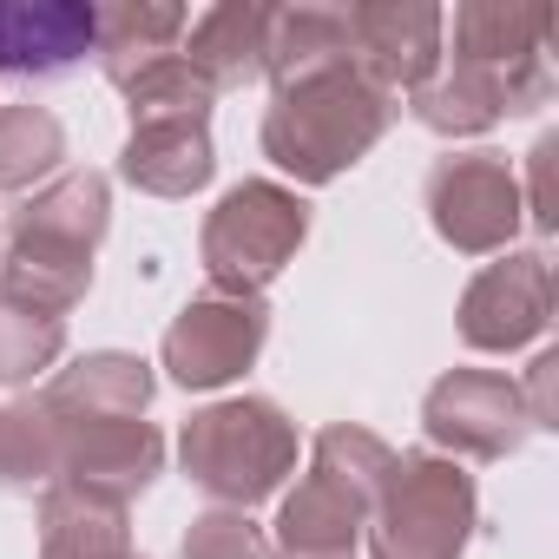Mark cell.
I'll return each instance as SVG.
<instances>
[{
	"label": "cell",
	"instance_id": "obj_26",
	"mask_svg": "<svg viewBox=\"0 0 559 559\" xmlns=\"http://www.w3.org/2000/svg\"><path fill=\"white\" fill-rule=\"evenodd\" d=\"M178 559H276V552H270V533H263L250 513H237V507H204V513L185 526Z\"/></svg>",
	"mask_w": 559,
	"mask_h": 559
},
{
	"label": "cell",
	"instance_id": "obj_17",
	"mask_svg": "<svg viewBox=\"0 0 559 559\" xmlns=\"http://www.w3.org/2000/svg\"><path fill=\"white\" fill-rule=\"evenodd\" d=\"M408 112H415V126H428L435 139H480V132H493L500 119H520L526 106L513 99V86H507L500 73L441 53L435 80L408 93Z\"/></svg>",
	"mask_w": 559,
	"mask_h": 559
},
{
	"label": "cell",
	"instance_id": "obj_6",
	"mask_svg": "<svg viewBox=\"0 0 559 559\" xmlns=\"http://www.w3.org/2000/svg\"><path fill=\"white\" fill-rule=\"evenodd\" d=\"M480 526L474 474L435 448L395 454L376 507H369V559H461Z\"/></svg>",
	"mask_w": 559,
	"mask_h": 559
},
{
	"label": "cell",
	"instance_id": "obj_21",
	"mask_svg": "<svg viewBox=\"0 0 559 559\" xmlns=\"http://www.w3.org/2000/svg\"><path fill=\"white\" fill-rule=\"evenodd\" d=\"M349 8L330 0H297V8H270V34H263V80L284 86L310 67L349 60Z\"/></svg>",
	"mask_w": 559,
	"mask_h": 559
},
{
	"label": "cell",
	"instance_id": "obj_7",
	"mask_svg": "<svg viewBox=\"0 0 559 559\" xmlns=\"http://www.w3.org/2000/svg\"><path fill=\"white\" fill-rule=\"evenodd\" d=\"M421 204H428L435 237L454 257H500V250H513V230L526 224L520 171L507 165V152H487V145L435 158L428 185H421Z\"/></svg>",
	"mask_w": 559,
	"mask_h": 559
},
{
	"label": "cell",
	"instance_id": "obj_14",
	"mask_svg": "<svg viewBox=\"0 0 559 559\" xmlns=\"http://www.w3.org/2000/svg\"><path fill=\"white\" fill-rule=\"evenodd\" d=\"M152 389H158L152 362H139L126 349H93L47 376L40 408L53 415L60 435H80V428H106V421H145Z\"/></svg>",
	"mask_w": 559,
	"mask_h": 559
},
{
	"label": "cell",
	"instance_id": "obj_23",
	"mask_svg": "<svg viewBox=\"0 0 559 559\" xmlns=\"http://www.w3.org/2000/svg\"><path fill=\"white\" fill-rule=\"evenodd\" d=\"M60 474V428L40 395L0 402V493H47Z\"/></svg>",
	"mask_w": 559,
	"mask_h": 559
},
{
	"label": "cell",
	"instance_id": "obj_9",
	"mask_svg": "<svg viewBox=\"0 0 559 559\" xmlns=\"http://www.w3.org/2000/svg\"><path fill=\"white\" fill-rule=\"evenodd\" d=\"M263 343H270V304H263V297L204 290V297H191V304L171 317V330H165V343H158V369H165L178 389L204 395V389L237 382V376L263 356Z\"/></svg>",
	"mask_w": 559,
	"mask_h": 559
},
{
	"label": "cell",
	"instance_id": "obj_11",
	"mask_svg": "<svg viewBox=\"0 0 559 559\" xmlns=\"http://www.w3.org/2000/svg\"><path fill=\"white\" fill-rule=\"evenodd\" d=\"M461 343L474 356H513L533 349L552 330V263L546 250H500L493 263H480L461 290Z\"/></svg>",
	"mask_w": 559,
	"mask_h": 559
},
{
	"label": "cell",
	"instance_id": "obj_12",
	"mask_svg": "<svg viewBox=\"0 0 559 559\" xmlns=\"http://www.w3.org/2000/svg\"><path fill=\"white\" fill-rule=\"evenodd\" d=\"M349 47L362 73L402 99L435 80L448 47V14L428 8V0H349Z\"/></svg>",
	"mask_w": 559,
	"mask_h": 559
},
{
	"label": "cell",
	"instance_id": "obj_13",
	"mask_svg": "<svg viewBox=\"0 0 559 559\" xmlns=\"http://www.w3.org/2000/svg\"><path fill=\"white\" fill-rule=\"evenodd\" d=\"M93 21L86 0H0V80L47 86L93 60Z\"/></svg>",
	"mask_w": 559,
	"mask_h": 559
},
{
	"label": "cell",
	"instance_id": "obj_4",
	"mask_svg": "<svg viewBox=\"0 0 559 559\" xmlns=\"http://www.w3.org/2000/svg\"><path fill=\"white\" fill-rule=\"evenodd\" d=\"M297 421L276 408L270 395H230V402H211L185 421L178 435V461H185V480L204 487L217 507H237L250 513L257 500H270L297 474Z\"/></svg>",
	"mask_w": 559,
	"mask_h": 559
},
{
	"label": "cell",
	"instance_id": "obj_22",
	"mask_svg": "<svg viewBox=\"0 0 559 559\" xmlns=\"http://www.w3.org/2000/svg\"><path fill=\"white\" fill-rule=\"evenodd\" d=\"M60 171H67V126L34 99L0 106V198L40 191Z\"/></svg>",
	"mask_w": 559,
	"mask_h": 559
},
{
	"label": "cell",
	"instance_id": "obj_28",
	"mask_svg": "<svg viewBox=\"0 0 559 559\" xmlns=\"http://www.w3.org/2000/svg\"><path fill=\"white\" fill-rule=\"evenodd\" d=\"M552 376H559V349H539V356H533V376L520 382V402H526V421H533V435H539V428H559Z\"/></svg>",
	"mask_w": 559,
	"mask_h": 559
},
{
	"label": "cell",
	"instance_id": "obj_16",
	"mask_svg": "<svg viewBox=\"0 0 559 559\" xmlns=\"http://www.w3.org/2000/svg\"><path fill=\"white\" fill-rule=\"evenodd\" d=\"M217 171V152H211V119L198 112H145L132 119L126 132V152H119V178L145 198H191L204 191Z\"/></svg>",
	"mask_w": 559,
	"mask_h": 559
},
{
	"label": "cell",
	"instance_id": "obj_18",
	"mask_svg": "<svg viewBox=\"0 0 559 559\" xmlns=\"http://www.w3.org/2000/svg\"><path fill=\"white\" fill-rule=\"evenodd\" d=\"M185 27H191V14L171 8V0H119V8H99V21H93V60L126 93L139 73H152L158 60H171L185 47Z\"/></svg>",
	"mask_w": 559,
	"mask_h": 559
},
{
	"label": "cell",
	"instance_id": "obj_20",
	"mask_svg": "<svg viewBox=\"0 0 559 559\" xmlns=\"http://www.w3.org/2000/svg\"><path fill=\"white\" fill-rule=\"evenodd\" d=\"M132 507L93 500L80 487L40 493V559H132Z\"/></svg>",
	"mask_w": 559,
	"mask_h": 559
},
{
	"label": "cell",
	"instance_id": "obj_2",
	"mask_svg": "<svg viewBox=\"0 0 559 559\" xmlns=\"http://www.w3.org/2000/svg\"><path fill=\"white\" fill-rule=\"evenodd\" d=\"M112 230V178L93 165H67L47 178L14 217L0 243V297L60 317L93 290V250Z\"/></svg>",
	"mask_w": 559,
	"mask_h": 559
},
{
	"label": "cell",
	"instance_id": "obj_24",
	"mask_svg": "<svg viewBox=\"0 0 559 559\" xmlns=\"http://www.w3.org/2000/svg\"><path fill=\"white\" fill-rule=\"evenodd\" d=\"M67 356V323L0 297V389H27Z\"/></svg>",
	"mask_w": 559,
	"mask_h": 559
},
{
	"label": "cell",
	"instance_id": "obj_29",
	"mask_svg": "<svg viewBox=\"0 0 559 559\" xmlns=\"http://www.w3.org/2000/svg\"><path fill=\"white\" fill-rule=\"evenodd\" d=\"M132 559H145V552H132Z\"/></svg>",
	"mask_w": 559,
	"mask_h": 559
},
{
	"label": "cell",
	"instance_id": "obj_8",
	"mask_svg": "<svg viewBox=\"0 0 559 559\" xmlns=\"http://www.w3.org/2000/svg\"><path fill=\"white\" fill-rule=\"evenodd\" d=\"M552 27H559V14L539 8V0H461L448 21L454 47H441V53L500 73L513 86V99L526 112H539L552 99Z\"/></svg>",
	"mask_w": 559,
	"mask_h": 559
},
{
	"label": "cell",
	"instance_id": "obj_25",
	"mask_svg": "<svg viewBox=\"0 0 559 559\" xmlns=\"http://www.w3.org/2000/svg\"><path fill=\"white\" fill-rule=\"evenodd\" d=\"M211 106H217V86H211L185 53L158 60L152 73H139V80L126 86V112H132V119H145V112H198V119H211Z\"/></svg>",
	"mask_w": 559,
	"mask_h": 559
},
{
	"label": "cell",
	"instance_id": "obj_19",
	"mask_svg": "<svg viewBox=\"0 0 559 559\" xmlns=\"http://www.w3.org/2000/svg\"><path fill=\"white\" fill-rule=\"evenodd\" d=\"M263 34H270V8H257V0H224V8H211L185 27L178 53L217 93H237V86L263 80Z\"/></svg>",
	"mask_w": 559,
	"mask_h": 559
},
{
	"label": "cell",
	"instance_id": "obj_10",
	"mask_svg": "<svg viewBox=\"0 0 559 559\" xmlns=\"http://www.w3.org/2000/svg\"><path fill=\"white\" fill-rule=\"evenodd\" d=\"M421 428L448 461H507L533 435L520 382L507 369H448L421 395Z\"/></svg>",
	"mask_w": 559,
	"mask_h": 559
},
{
	"label": "cell",
	"instance_id": "obj_15",
	"mask_svg": "<svg viewBox=\"0 0 559 559\" xmlns=\"http://www.w3.org/2000/svg\"><path fill=\"white\" fill-rule=\"evenodd\" d=\"M165 474V435L152 421H106V428H80L60 435V487H80L93 500L132 507L152 480Z\"/></svg>",
	"mask_w": 559,
	"mask_h": 559
},
{
	"label": "cell",
	"instance_id": "obj_27",
	"mask_svg": "<svg viewBox=\"0 0 559 559\" xmlns=\"http://www.w3.org/2000/svg\"><path fill=\"white\" fill-rule=\"evenodd\" d=\"M552 165H559V132H546L533 152H526V185H520V211L539 237L559 230V198H552Z\"/></svg>",
	"mask_w": 559,
	"mask_h": 559
},
{
	"label": "cell",
	"instance_id": "obj_1",
	"mask_svg": "<svg viewBox=\"0 0 559 559\" xmlns=\"http://www.w3.org/2000/svg\"><path fill=\"white\" fill-rule=\"evenodd\" d=\"M395 93L382 80L362 73V60H330V67H310L284 86H270V112H263V158L297 178L304 191L317 185H336L349 165H362L389 126H395Z\"/></svg>",
	"mask_w": 559,
	"mask_h": 559
},
{
	"label": "cell",
	"instance_id": "obj_3",
	"mask_svg": "<svg viewBox=\"0 0 559 559\" xmlns=\"http://www.w3.org/2000/svg\"><path fill=\"white\" fill-rule=\"evenodd\" d=\"M395 467V448L362 421H330L310 441V474L276 507V559H356L369 507Z\"/></svg>",
	"mask_w": 559,
	"mask_h": 559
},
{
	"label": "cell",
	"instance_id": "obj_5",
	"mask_svg": "<svg viewBox=\"0 0 559 559\" xmlns=\"http://www.w3.org/2000/svg\"><path fill=\"white\" fill-rule=\"evenodd\" d=\"M304 237H310V198L304 191L276 185V178H243L217 198V211L198 230L204 284L224 297H263L297 263Z\"/></svg>",
	"mask_w": 559,
	"mask_h": 559
}]
</instances>
